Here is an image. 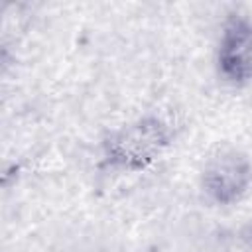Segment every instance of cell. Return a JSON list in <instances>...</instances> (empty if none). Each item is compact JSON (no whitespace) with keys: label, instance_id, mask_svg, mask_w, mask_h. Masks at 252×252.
I'll list each match as a JSON object with an SVG mask.
<instances>
[{"label":"cell","instance_id":"7a4b0ae2","mask_svg":"<svg viewBox=\"0 0 252 252\" xmlns=\"http://www.w3.org/2000/svg\"><path fill=\"white\" fill-rule=\"evenodd\" d=\"M203 197L217 207L236 205L252 187V159L238 148H220L201 167Z\"/></svg>","mask_w":252,"mask_h":252},{"label":"cell","instance_id":"6da1fadb","mask_svg":"<svg viewBox=\"0 0 252 252\" xmlns=\"http://www.w3.org/2000/svg\"><path fill=\"white\" fill-rule=\"evenodd\" d=\"M171 142V124L156 112H146L102 138L100 165L110 171L140 173L150 169L169 150Z\"/></svg>","mask_w":252,"mask_h":252},{"label":"cell","instance_id":"3957f363","mask_svg":"<svg viewBox=\"0 0 252 252\" xmlns=\"http://www.w3.org/2000/svg\"><path fill=\"white\" fill-rule=\"evenodd\" d=\"M215 71L228 87L252 83V18L244 12H230L222 24L215 45Z\"/></svg>","mask_w":252,"mask_h":252},{"label":"cell","instance_id":"277c9868","mask_svg":"<svg viewBox=\"0 0 252 252\" xmlns=\"http://www.w3.org/2000/svg\"><path fill=\"white\" fill-rule=\"evenodd\" d=\"M242 238L248 240V242H252V217H250L248 222L242 226Z\"/></svg>","mask_w":252,"mask_h":252}]
</instances>
